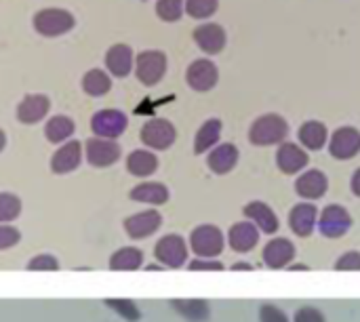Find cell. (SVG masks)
Wrapping results in <instances>:
<instances>
[{"instance_id": "41", "label": "cell", "mask_w": 360, "mask_h": 322, "mask_svg": "<svg viewBox=\"0 0 360 322\" xmlns=\"http://www.w3.org/2000/svg\"><path fill=\"white\" fill-rule=\"evenodd\" d=\"M293 322H327V321H325L323 312H319L316 308H302V310H297V314H295Z\"/></svg>"}, {"instance_id": "19", "label": "cell", "mask_w": 360, "mask_h": 322, "mask_svg": "<svg viewBox=\"0 0 360 322\" xmlns=\"http://www.w3.org/2000/svg\"><path fill=\"white\" fill-rule=\"evenodd\" d=\"M316 221H319V209L310 202H300L289 213V228L302 238H306L314 232Z\"/></svg>"}, {"instance_id": "26", "label": "cell", "mask_w": 360, "mask_h": 322, "mask_svg": "<svg viewBox=\"0 0 360 322\" xmlns=\"http://www.w3.org/2000/svg\"><path fill=\"white\" fill-rule=\"evenodd\" d=\"M221 120L219 118H209L200 124L196 137H194V152L196 154H205L211 148H215V143L221 137Z\"/></svg>"}, {"instance_id": "31", "label": "cell", "mask_w": 360, "mask_h": 322, "mask_svg": "<svg viewBox=\"0 0 360 322\" xmlns=\"http://www.w3.org/2000/svg\"><path fill=\"white\" fill-rule=\"evenodd\" d=\"M171 306L190 322H205L211 316V308L202 300H175L171 302Z\"/></svg>"}, {"instance_id": "28", "label": "cell", "mask_w": 360, "mask_h": 322, "mask_svg": "<svg viewBox=\"0 0 360 322\" xmlns=\"http://www.w3.org/2000/svg\"><path fill=\"white\" fill-rule=\"evenodd\" d=\"M110 89H112V78L105 70L93 67L82 76V91L89 97H103L110 93Z\"/></svg>"}, {"instance_id": "38", "label": "cell", "mask_w": 360, "mask_h": 322, "mask_svg": "<svg viewBox=\"0 0 360 322\" xmlns=\"http://www.w3.org/2000/svg\"><path fill=\"white\" fill-rule=\"evenodd\" d=\"M335 270H338V272H348V270H352V272H359L360 270V253L359 251L344 253V255L338 259V264H335Z\"/></svg>"}, {"instance_id": "24", "label": "cell", "mask_w": 360, "mask_h": 322, "mask_svg": "<svg viewBox=\"0 0 360 322\" xmlns=\"http://www.w3.org/2000/svg\"><path fill=\"white\" fill-rule=\"evenodd\" d=\"M131 200L135 202H143V205H165L169 200V188L162 186V183H156V181H146V183H139L131 190Z\"/></svg>"}, {"instance_id": "37", "label": "cell", "mask_w": 360, "mask_h": 322, "mask_svg": "<svg viewBox=\"0 0 360 322\" xmlns=\"http://www.w3.org/2000/svg\"><path fill=\"white\" fill-rule=\"evenodd\" d=\"M19 240H21V234H19L17 228H13L8 224H0V251L17 247Z\"/></svg>"}, {"instance_id": "21", "label": "cell", "mask_w": 360, "mask_h": 322, "mask_svg": "<svg viewBox=\"0 0 360 322\" xmlns=\"http://www.w3.org/2000/svg\"><path fill=\"white\" fill-rule=\"evenodd\" d=\"M327 188H329L327 175L319 169H310V171L302 173L295 181V192L308 200H316V198L325 196Z\"/></svg>"}, {"instance_id": "16", "label": "cell", "mask_w": 360, "mask_h": 322, "mask_svg": "<svg viewBox=\"0 0 360 322\" xmlns=\"http://www.w3.org/2000/svg\"><path fill=\"white\" fill-rule=\"evenodd\" d=\"M160 226H162V217L158 211H143V213H137V215H131L124 219V232L133 240L152 236Z\"/></svg>"}, {"instance_id": "36", "label": "cell", "mask_w": 360, "mask_h": 322, "mask_svg": "<svg viewBox=\"0 0 360 322\" xmlns=\"http://www.w3.org/2000/svg\"><path fill=\"white\" fill-rule=\"evenodd\" d=\"M27 270H30V272H57V270H59V262H57L55 255L40 253V255H36V257L30 259Z\"/></svg>"}, {"instance_id": "1", "label": "cell", "mask_w": 360, "mask_h": 322, "mask_svg": "<svg viewBox=\"0 0 360 322\" xmlns=\"http://www.w3.org/2000/svg\"><path fill=\"white\" fill-rule=\"evenodd\" d=\"M289 135V124L278 114H264L253 120L249 129V139L253 146H276L283 143Z\"/></svg>"}, {"instance_id": "3", "label": "cell", "mask_w": 360, "mask_h": 322, "mask_svg": "<svg viewBox=\"0 0 360 322\" xmlns=\"http://www.w3.org/2000/svg\"><path fill=\"white\" fill-rule=\"evenodd\" d=\"M165 74H167V55L162 51L150 49V51H141L135 57V76L141 84L154 86L165 78Z\"/></svg>"}, {"instance_id": "35", "label": "cell", "mask_w": 360, "mask_h": 322, "mask_svg": "<svg viewBox=\"0 0 360 322\" xmlns=\"http://www.w3.org/2000/svg\"><path fill=\"white\" fill-rule=\"evenodd\" d=\"M105 306H108L110 310H114L118 316H122L124 321L137 322L141 318L139 308H137L131 300H105Z\"/></svg>"}, {"instance_id": "40", "label": "cell", "mask_w": 360, "mask_h": 322, "mask_svg": "<svg viewBox=\"0 0 360 322\" xmlns=\"http://www.w3.org/2000/svg\"><path fill=\"white\" fill-rule=\"evenodd\" d=\"M192 272H221L224 270V266L219 264V262H209V259H196V262H192L190 266H188Z\"/></svg>"}, {"instance_id": "17", "label": "cell", "mask_w": 360, "mask_h": 322, "mask_svg": "<svg viewBox=\"0 0 360 322\" xmlns=\"http://www.w3.org/2000/svg\"><path fill=\"white\" fill-rule=\"evenodd\" d=\"M133 65H135V55H133L129 44L118 42V44L108 49V53H105V67H108V72L112 76L124 78V76H129L133 72Z\"/></svg>"}, {"instance_id": "27", "label": "cell", "mask_w": 360, "mask_h": 322, "mask_svg": "<svg viewBox=\"0 0 360 322\" xmlns=\"http://www.w3.org/2000/svg\"><path fill=\"white\" fill-rule=\"evenodd\" d=\"M76 131V124L70 116H53L46 120L44 124V137L51 141V143H63V141H70V137L74 135Z\"/></svg>"}, {"instance_id": "34", "label": "cell", "mask_w": 360, "mask_h": 322, "mask_svg": "<svg viewBox=\"0 0 360 322\" xmlns=\"http://www.w3.org/2000/svg\"><path fill=\"white\" fill-rule=\"evenodd\" d=\"M219 0H186V13L192 19H209L217 11Z\"/></svg>"}, {"instance_id": "20", "label": "cell", "mask_w": 360, "mask_h": 322, "mask_svg": "<svg viewBox=\"0 0 360 322\" xmlns=\"http://www.w3.org/2000/svg\"><path fill=\"white\" fill-rule=\"evenodd\" d=\"M295 259V245L289 238H274L264 247V262L272 270L287 268Z\"/></svg>"}, {"instance_id": "23", "label": "cell", "mask_w": 360, "mask_h": 322, "mask_svg": "<svg viewBox=\"0 0 360 322\" xmlns=\"http://www.w3.org/2000/svg\"><path fill=\"white\" fill-rule=\"evenodd\" d=\"M245 215L266 234H274L278 230V217L266 202H259V200L249 202L245 207Z\"/></svg>"}, {"instance_id": "25", "label": "cell", "mask_w": 360, "mask_h": 322, "mask_svg": "<svg viewBox=\"0 0 360 322\" xmlns=\"http://www.w3.org/2000/svg\"><path fill=\"white\" fill-rule=\"evenodd\" d=\"M158 169V158L150 150H135L127 158V171L133 177H150Z\"/></svg>"}, {"instance_id": "11", "label": "cell", "mask_w": 360, "mask_h": 322, "mask_svg": "<svg viewBox=\"0 0 360 322\" xmlns=\"http://www.w3.org/2000/svg\"><path fill=\"white\" fill-rule=\"evenodd\" d=\"M329 152L338 160H350L360 152V131L354 127L338 129L329 139Z\"/></svg>"}, {"instance_id": "33", "label": "cell", "mask_w": 360, "mask_h": 322, "mask_svg": "<svg viewBox=\"0 0 360 322\" xmlns=\"http://www.w3.org/2000/svg\"><path fill=\"white\" fill-rule=\"evenodd\" d=\"M21 215V200L11 192H0V224H11Z\"/></svg>"}, {"instance_id": "45", "label": "cell", "mask_w": 360, "mask_h": 322, "mask_svg": "<svg viewBox=\"0 0 360 322\" xmlns=\"http://www.w3.org/2000/svg\"><path fill=\"white\" fill-rule=\"evenodd\" d=\"M289 270H308V268L306 266H291Z\"/></svg>"}, {"instance_id": "5", "label": "cell", "mask_w": 360, "mask_h": 322, "mask_svg": "<svg viewBox=\"0 0 360 322\" xmlns=\"http://www.w3.org/2000/svg\"><path fill=\"white\" fill-rule=\"evenodd\" d=\"M139 137H141V143H146L150 150H169L177 139V131L171 120L152 118L141 127Z\"/></svg>"}, {"instance_id": "30", "label": "cell", "mask_w": 360, "mask_h": 322, "mask_svg": "<svg viewBox=\"0 0 360 322\" xmlns=\"http://www.w3.org/2000/svg\"><path fill=\"white\" fill-rule=\"evenodd\" d=\"M141 264H143V253L135 247L118 249L110 257V270L114 272H133V270H139Z\"/></svg>"}, {"instance_id": "29", "label": "cell", "mask_w": 360, "mask_h": 322, "mask_svg": "<svg viewBox=\"0 0 360 322\" xmlns=\"http://www.w3.org/2000/svg\"><path fill=\"white\" fill-rule=\"evenodd\" d=\"M297 137H300V143H304V148H308L312 152L321 150L327 143V127L319 120H308L300 127Z\"/></svg>"}, {"instance_id": "12", "label": "cell", "mask_w": 360, "mask_h": 322, "mask_svg": "<svg viewBox=\"0 0 360 322\" xmlns=\"http://www.w3.org/2000/svg\"><path fill=\"white\" fill-rule=\"evenodd\" d=\"M194 42L207 55H217L226 49L228 36L219 23H202L194 30Z\"/></svg>"}, {"instance_id": "9", "label": "cell", "mask_w": 360, "mask_h": 322, "mask_svg": "<svg viewBox=\"0 0 360 322\" xmlns=\"http://www.w3.org/2000/svg\"><path fill=\"white\" fill-rule=\"evenodd\" d=\"M219 72L211 59H196L186 70V82L196 93H207L217 84Z\"/></svg>"}, {"instance_id": "2", "label": "cell", "mask_w": 360, "mask_h": 322, "mask_svg": "<svg viewBox=\"0 0 360 322\" xmlns=\"http://www.w3.org/2000/svg\"><path fill=\"white\" fill-rule=\"evenodd\" d=\"M32 23H34V30L40 36H44V38H57V36L68 34L76 25V19H74V15L70 11L51 6V8H40L34 15Z\"/></svg>"}, {"instance_id": "39", "label": "cell", "mask_w": 360, "mask_h": 322, "mask_svg": "<svg viewBox=\"0 0 360 322\" xmlns=\"http://www.w3.org/2000/svg\"><path fill=\"white\" fill-rule=\"evenodd\" d=\"M259 322H289V318L281 308H276L272 304H266V306L259 308Z\"/></svg>"}, {"instance_id": "14", "label": "cell", "mask_w": 360, "mask_h": 322, "mask_svg": "<svg viewBox=\"0 0 360 322\" xmlns=\"http://www.w3.org/2000/svg\"><path fill=\"white\" fill-rule=\"evenodd\" d=\"M49 110H51V99L46 95L40 93L25 95L17 105V120L23 124H36L46 118Z\"/></svg>"}, {"instance_id": "43", "label": "cell", "mask_w": 360, "mask_h": 322, "mask_svg": "<svg viewBox=\"0 0 360 322\" xmlns=\"http://www.w3.org/2000/svg\"><path fill=\"white\" fill-rule=\"evenodd\" d=\"M232 270H234V272H240V270H251V266H249V264H236Z\"/></svg>"}, {"instance_id": "44", "label": "cell", "mask_w": 360, "mask_h": 322, "mask_svg": "<svg viewBox=\"0 0 360 322\" xmlns=\"http://www.w3.org/2000/svg\"><path fill=\"white\" fill-rule=\"evenodd\" d=\"M4 146H6V135H4V131L0 129V152L4 150Z\"/></svg>"}, {"instance_id": "10", "label": "cell", "mask_w": 360, "mask_h": 322, "mask_svg": "<svg viewBox=\"0 0 360 322\" xmlns=\"http://www.w3.org/2000/svg\"><path fill=\"white\" fill-rule=\"evenodd\" d=\"M352 228V217L342 205H329L319 219V230L327 238H340Z\"/></svg>"}, {"instance_id": "15", "label": "cell", "mask_w": 360, "mask_h": 322, "mask_svg": "<svg viewBox=\"0 0 360 322\" xmlns=\"http://www.w3.org/2000/svg\"><path fill=\"white\" fill-rule=\"evenodd\" d=\"M276 165L283 173L297 175L300 171H304L308 167V152L297 143L283 141L276 152Z\"/></svg>"}, {"instance_id": "42", "label": "cell", "mask_w": 360, "mask_h": 322, "mask_svg": "<svg viewBox=\"0 0 360 322\" xmlns=\"http://www.w3.org/2000/svg\"><path fill=\"white\" fill-rule=\"evenodd\" d=\"M350 188H352V192L356 194L360 198V169L354 171V175H352V181H350Z\"/></svg>"}, {"instance_id": "22", "label": "cell", "mask_w": 360, "mask_h": 322, "mask_svg": "<svg viewBox=\"0 0 360 322\" xmlns=\"http://www.w3.org/2000/svg\"><path fill=\"white\" fill-rule=\"evenodd\" d=\"M238 158H240V152H238V148H236L234 143H221V146H217V148L209 154L207 167H209L215 175H226V173H230V171L236 167Z\"/></svg>"}, {"instance_id": "4", "label": "cell", "mask_w": 360, "mask_h": 322, "mask_svg": "<svg viewBox=\"0 0 360 322\" xmlns=\"http://www.w3.org/2000/svg\"><path fill=\"white\" fill-rule=\"evenodd\" d=\"M226 238L217 226H198L190 234V247L192 251L202 259H213L224 251Z\"/></svg>"}, {"instance_id": "32", "label": "cell", "mask_w": 360, "mask_h": 322, "mask_svg": "<svg viewBox=\"0 0 360 322\" xmlns=\"http://www.w3.org/2000/svg\"><path fill=\"white\" fill-rule=\"evenodd\" d=\"M184 11H186V0H158L156 2V15L158 19L167 23L179 21Z\"/></svg>"}, {"instance_id": "7", "label": "cell", "mask_w": 360, "mask_h": 322, "mask_svg": "<svg viewBox=\"0 0 360 322\" xmlns=\"http://www.w3.org/2000/svg\"><path fill=\"white\" fill-rule=\"evenodd\" d=\"M120 146L116 143V139H105V137H91L84 143V156L86 162L95 169H105L112 167L116 160H120Z\"/></svg>"}, {"instance_id": "13", "label": "cell", "mask_w": 360, "mask_h": 322, "mask_svg": "<svg viewBox=\"0 0 360 322\" xmlns=\"http://www.w3.org/2000/svg\"><path fill=\"white\" fill-rule=\"evenodd\" d=\"M82 162V143L80 141H65L51 158V171L55 175H68L76 171Z\"/></svg>"}, {"instance_id": "18", "label": "cell", "mask_w": 360, "mask_h": 322, "mask_svg": "<svg viewBox=\"0 0 360 322\" xmlns=\"http://www.w3.org/2000/svg\"><path fill=\"white\" fill-rule=\"evenodd\" d=\"M228 243L236 253H249L259 243V228L251 219L249 221H238V224H234L230 228Z\"/></svg>"}, {"instance_id": "6", "label": "cell", "mask_w": 360, "mask_h": 322, "mask_svg": "<svg viewBox=\"0 0 360 322\" xmlns=\"http://www.w3.org/2000/svg\"><path fill=\"white\" fill-rule=\"evenodd\" d=\"M129 127V118L124 112L114 110V108H105L99 110L97 114H93L91 118V131L95 133V137H105V139H118Z\"/></svg>"}, {"instance_id": "8", "label": "cell", "mask_w": 360, "mask_h": 322, "mask_svg": "<svg viewBox=\"0 0 360 322\" xmlns=\"http://www.w3.org/2000/svg\"><path fill=\"white\" fill-rule=\"evenodd\" d=\"M154 257L165 268H181L188 262V245L179 234H167L156 243Z\"/></svg>"}]
</instances>
